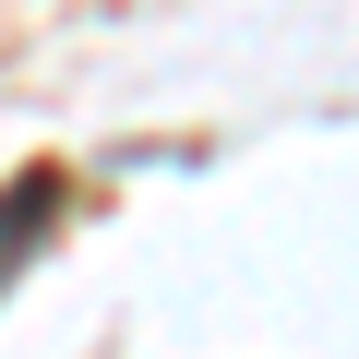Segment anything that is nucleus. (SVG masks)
<instances>
[{"label": "nucleus", "mask_w": 359, "mask_h": 359, "mask_svg": "<svg viewBox=\"0 0 359 359\" xmlns=\"http://www.w3.org/2000/svg\"><path fill=\"white\" fill-rule=\"evenodd\" d=\"M48 216H60V180H48V168H25L13 192H0V287H13V264H25V240H36Z\"/></svg>", "instance_id": "1"}]
</instances>
